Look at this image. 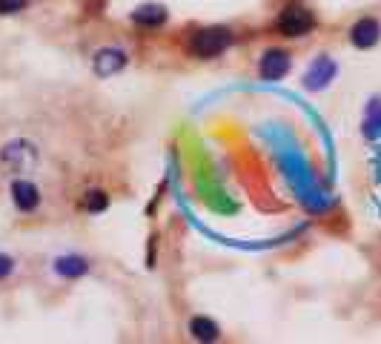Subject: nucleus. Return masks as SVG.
<instances>
[{"label":"nucleus","mask_w":381,"mask_h":344,"mask_svg":"<svg viewBox=\"0 0 381 344\" xmlns=\"http://www.w3.org/2000/svg\"><path fill=\"white\" fill-rule=\"evenodd\" d=\"M232 46V32L224 26H210V29H198L189 38V52L195 58H218L221 52H227Z\"/></svg>","instance_id":"nucleus-1"},{"label":"nucleus","mask_w":381,"mask_h":344,"mask_svg":"<svg viewBox=\"0 0 381 344\" xmlns=\"http://www.w3.org/2000/svg\"><path fill=\"white\" fill-rule=\"evenodd\" d=\"M164 21H167V9L158 6V3H144V6H138V9L132 12V23L147 26V29L161 26Z\"/></svg>","instance_id":"nucleus-9"},{"label":"nucleus","mask_w":381,"mask_h":344,"mask_svg":"<svg viewBox=\"0 0 381 344\" xmlns=\"http://www.w3.org/2000/svg\"><path fill=\"white\" fill-rule=\"evenodd\" d=\"M35 163H38V150H35V144H29V141H12L3 146V152H0V167L12 175L29 172Z\"/></svg>","instance_id":"nucleus-2"},{"label":"nucleus","mask_w":381,"mask_h":344,"mask_svg":"<svg viewBox=\"0 0 381 344\" xmlns=\"http://www.w3.org/2000/svg\"><path fill=\"white\" fill-rule=\"evenodd\" d=\"M278 32L284 38H304L315 29V18L312 12L304 9V6H287L281 14H278Z\"/></svg>","instance_id":"nucleus-3"},{"label":"nucleus","mask_w":381,"mask_h":344,"mask_svg":"<svg viewBox=\"0 0 381 344\" xmlns=\"http://www.w3.org/2000/svg\"><path fill=\"white\" fill-rule=\"evenodd\" d=\"M126 52L123 49H118V46H103V49H98L95 52V58H92V69H95V75L98 78H112V75H118L123 67H126Z\"/></svg>","instance_id":"nucleus-4"},{"label":"nucleus","mask_w":381,"mask_h":344,"mask_svg":"<svg viewBox=\"0 0 381 344\" xmlns=\"http://www.w3.org/2000/svg\"><path fill=\"white\" fill-rule=\"evenodd\" d=\"M55 270L63 278H81V275L89 273V261L84 255H60L55 261Z\"/></svg>","instance_id":"nucleus-10"},{"label":"nucleus","mask_w":381,"mask_h":344,"mask_svg":"<svg viewBox=\"0 0 381 344\" xmlns=\"http://www.w3.org/2000/svg\"><path fill=\"white\" fill-rule=\"evenodd\" d=\"M12 201L21 212H32L40 204V190L32 181H26V178H18V181L12 184Z\"/></svg>","instance_id":"nucleus-7"},{"label":"nucleus","mask_w":381,"mask_h":344,"mask_svg":"<svg viewBox=\"0 0 381 344\" xmlns=\"http://www.w3.org/2000/svg\"><path fill=\"white\" fill-rule=\"evenodd\" d=\"M293 60L287 52H281V49H269V52H264L261 63H258V72L264 80H281L284 75L290 72Z\"/></svg>","instance_id":"nucleus-5"},{"label":"nucleus","mask_w":381,"mask_h":344,"mask_svg":"<svg viewBox=\"0 0 381 344\" xmlns=\"http://www.w3.org/2000/svg\"><path fill=\"white\" fill-rule=\"evenodd\" d=\"M332 78H336V60L327 58V55H319L310 63V69L304 75V87L307 89H324Z\"/></svg>","instance_id":"nucleus-6"},{"label":"nucleus","mask_w":381,"mask_h":344,"mask_svg":"<svg viewBox=\"0 0 381 344\" xmlns=\"http://www.w3.org/2000/svg\"><path fill=\"white\" fill-rule=\"evenodd\" d=\"M106 207H109V195L103 190H89L84 195V209H89V212H103Z\"/></svg>","instance_id":"nucleus-12"},{"label":"nucleus","mask_w":381,"mask_h":344,"mask_svg":"<svg viewBox=\"0 0 381 344\" xmlns=\"http://www.w3.org/2000/svg\"><path fill=\"white\" fill-rule=\"evenodd\" d=\"M12 270H14V258L6 255V253H0V282H3L6 275H12Z\"/></svg>","instance_id":"nucleus-14"},{"label":"nucleus","mask_w":381,"mask_h":344,"mask_svg":"<svg viewBox=\"0 0 381 344\" xmlns=\"http://www.w3.org/2000/svg\"><path fill=\"white\" fill-rule=\"evenodd\" d=\"M29 0H0V14H18L21 9H26Z\"/></svg>","instance_id":"nucleus-13"},{"label":"nucleus","mask_w":381,"mask_h":344,"mask_svg":"<svg viewBox=\"0 0 381 344\" xmlns=\"http://www.w3.org/2000/svg\"><path fill=\"white\" fill-rule=\"evenodd\" d=\"M378 38H381V23H378L376 18H361V21L350 29V41H353V46H358V49L376 46Z\"/></svg>","instance_id":"nucleus-8"},{"label":"nucleus","mask_w":381,"mask_h":344,"mask_svg":"<svg viewBox=\"0 0 381 344\" xmlns=\"http://www.w3.org/2000/svg\"><path fill=\"white\" fill-rule=\"evenodd\" d=\"M189 336H193L195 341H218L221 339V327L206 319V316H195L193 321H189Z\"/></svg>","instance_id":"nucleus-11"}]
</instances>
